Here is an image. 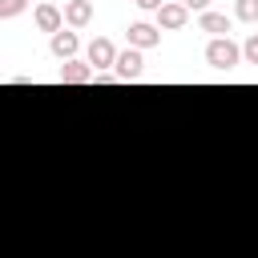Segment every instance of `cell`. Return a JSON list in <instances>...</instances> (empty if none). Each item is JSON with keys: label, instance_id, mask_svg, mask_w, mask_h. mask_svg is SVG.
I'll list each match as a JSON object with an SVG mask.
<instances>
[{"label": "cell", "instance_id": "6da1fadb", "mask_svg": "<svg viewBox=\"0 0 258 258\" xmlns=\"http://www.w3.org/2000/svg\"><path fill=\"white\" fill-rule=\"evenodd\" d=\"M206 64L218 69V73L238 69V64H242V44H234L230 36H210V44H206Z\"/></svg>", "mask_w": 258, "mask_h": 258}, {"label": "cell", "instance_id": "52a82bcc", "mask_svg": "<svg viewBox=\"0 0 258 258\" xmlns=\"http://www.w3.org/2000/svg\"><path fill=\"white\" fill-rule=\"evenodd\" d=\"M77 48H81V40H77V32H69V28H60V32L48 36V52H52L56 60H73Z\"/></svg>", "mask_w": 258, "mask_h": 258}, {"label": "cell", "instance_id": "3957f363", "mask_svg": "<svg viewBox=\"0 0 258 258\" xmlns=\"http://www.w3.org/2000/svg\"><path fill=\"white\" fill-rule=\"evenodd\" d=\"M129 48H137V52H145V48H157L161 44V28L157 24H145V20H137V24H129Z\"/></svg>", "mask_w": 258, "mask_h": 258}, {"label": "cell", "instance_id": "ba28073f", "mask_svg": "<svg viewBox=\"0 0 258 258\" xmlns=\"http://www.w3.org/2000/svg\"><path fill=\"white\" fill-rule=\"evenodd\" d=\"M198 28L202 32H210V36H230V28H234V16H226V12H198Z\"/></svg>", "mask_w": 258, "mask_h": 258}, {"label": "cell", "instance_id": "7c38bea8", "mask_svg": "<svg viewBox=\"0 0 258 258\" xmlns=\"http://www.w3.org/2000/svg\"><path fill=\"white\" fill-rule=\"evenodd\" d=\"M28 8V0H0V20H12Z\"/></svg>", "mask_w": 258, "mask_h": 258}, {"label": "cell", "instance_id": "2e32d148", "mask_svg": "<svg viewBox=\"0 0 258 258\" xmlns=\"http://www.w3.org/2000/svg\"><path fill=\"white\" fill-rule=\"evenodd\" d=\"M93 81H97V85H113L117 77H113V73H93Z\"/></svg>", "mask_w": 258, "mask_h": 258}, {"label": "cell", "instance_id": "9a60e30c", "mask_svg": "<svg viewBox=\"0 0 258 258\" xmlns=\"http://www.w3.org/2000/svg\"><path fill=\"white\" fill-rule=\"evenodd\" d=\"M133 4H137V8H141V12H157V8H161V4H165V0H133Z\"/></svg>", "mask_w": 258, "mask_h": 258}, {"label": "cell", "instance_id": "4fadbf2b", "mask_svg": "<svg viewBox=\"0 0 258 258\" xmlns=\"http://www.w3.org/2000/svg\"><path fill=\"white\" fill-rule=\"evenodd\" d=\"M242 60H246V64H258V32L246 36V44H242Z\"/></svg>", "mask_w": 258, "mask_h": 258}, {"label": "cell", "instance_id": "5bb4252c", "mask_svg": "<svg viewBox=\"0 0 258 258\" xmlns=\"http://www.w3.org/2000/svg\"><path fill=\"white\" fill-rule=\"evenodd\" d=\"M181 8H185V12H206L210 0H181Z\"/></svg>", "mask_w": 258, "mask_h": 258}, {"label": "cell", "instance_id": "7a4b0ae2", "mask_svg": "<svg viewBox=\"0 0 258 258\" xmlns=\"http://www.w3.org/2000/svg\"><path fill=\"white\" fill-rule=\"evenodd\" d=\"M113 60H117V48H113V40H105V36H97V40L89 44V52H85V64H89L93 73H109Z\"/></svg>", "mask_w": 258, "mask_h": 258}, {"label": "cell", "instance_id": "9c48e42d", "mask_svg": "<svg viewBox=\"0 0 258 258\" xmlns=\"http://www.w3.org/2000/svg\"><path fill=\"white\" fill-rule=\"evenodd\" d=\"M60 16H64L69 28H85V24L93 20V0H64Z\"/></svg>", "mask_w": 258, "mask_h": 258}, {"label": "cell", "instance_id": "8992f818", "mask_svg": "<svg viewBox=\"0 0 258 258\" xmlns=\"http://www.w3.org/2000/svg\"><path fill=\"white\" fill-rule=\"evenodd\" d=\"M32 20H36V28H40V32H48V36L64 28V16H60V8H56V4H48V0H40V4H36Z\"/></svg>", "mask_w": 258, "mask_h": 258}, {"label": "cell", "instance_id": "8fae6325", "mask_svg": "<svg viewBox=\"0 0 258 258\" xmlns=\"http://www.w3.org/2000/svg\"><path fill=\"white\" fill-rule=\"evenodd\" d=\"M234 20L254 24V20H258V0H238V4H234Z\"/></svg>", "mask_w": 258, "mask_h": 258}, {"label": "cell", "instance_id": "5b68a950", "mask_svg": "<svg viewBox=\"0 0 258 258\" xmlns=\"http://www.w3.org/2000/svg\"><path fill=\"white\" fill-rule=\"evenodd\" d=\"M185 20H189V12L181 8V0H165V4L157 8V28H165V32L185 28Z\"/></svg>", "mask_w": 258, "mask_h": 258}, {"label": "cell", "instance_id": "30bf717a", "mask_svg": "<svg viewBox=\"0 0 258 258\" xmlns=\"http://www.w3.org/2000/svg\"><path fill=\"white\" fill-rule=\"evenodd\" d=\"M56 77H60V85H89V81H93V69H89L85 60H77V56H73V60H64V64H60V73H56Z\"/></svg>", "mask_w": 258, "mask_h": 258}, {"label": "cell", "instance_id": "277c9868", "mask_svg": "<svg viewBox=\"0 0 258 258\" xmlns=\"http://www.w3.org/2000/svg\"><path fill=\"white\" fill-rule=\"evenodd\" d=\"M141 69H145V56H141L137 48H125V52H117V60H113V77H117V81H137Z\"/></svg>", "mask_w": 258, "mask_h": 258}]
</instances>
